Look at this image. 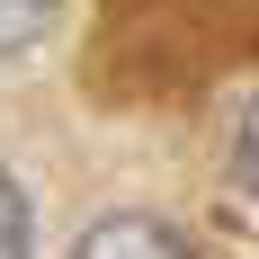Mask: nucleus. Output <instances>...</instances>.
<instances>
[{
    "mask_svg": "<svg viewBox=\"0 0 259 259\" xmlns=\"http://www.w3.org/2000/svg\"><path fill=\"white\" fill-rule=\"evenodd\" d=\"M27 241H36V214H27V188L0 170V259H27Z\"/></svg>",
    "mask_w": 259,
    "mask_h": 259,
    "instance_id": "obj_3",
    "label": "nucleus"
},
{
    "mask_svg": "<svg viewBox=\"0 0 259 259\" xmlns=\"http://www.w3.org/2000/svg\"><path fill=\"white\" fill-rule=\"evenodd\" d=\"M54 9H63V0H0V54H27L54 27Z\"/></svg>",
    "mask_w": 259,
    "mask_h": 259,
    "instance_id": "obj_2",
    "label": "nucleus"
},
{
    "mask_svg": "<svg viewBox=\"0 0 259 259\" xmlns=\"http://www.w3.org/2000/svg\"><path fill=\"white\" fill-rule=\"evenodd\" d=\"M72 259H197V250H188V233L161 224V214H107V224L80 233Z\"/></svg>",
    "mask_w": 259,
    "mask_h": 259,
    "instance_id": "obj_1",
    "label": "nucleus"
},
{
    "mask_svg": "<svg viewBox=\"0 0 259 259\" xmlns=\"http://www.w3.org/2000/svg\"><path fill=\"white\" fill-rule=\"evenodd\" d=\"M233 188L259 206V99L241 107V125H233Z\"/></svg>",
    "mask_w": 259,
    "mask_h": 259,
    "instance_id": "obj_4",
    "label": "nucleus"
}]
</instances>
